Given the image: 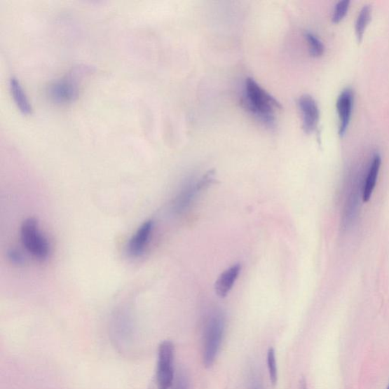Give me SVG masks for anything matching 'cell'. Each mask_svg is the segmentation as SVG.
<instances>
[{
    "instance_id": "14",
    "label": "cell",
    "mask_w": 389,
    "mask_h": 389,
    "mask_svg": "<svg viewBox=\"0 0 389 389\" xmlns=\"http://www.w3.org/2000/svg\"><path fill=\"white\" fill-rule=\"evenodd\" d=\"M306 39L309 43L312 55L313 57L322 56L325 50L323 43L311 32H307L306 34Z\"/></svg>"
},
{
    "instance_id": "1",
    "label": "cell",
    "mask_w": 389,
    "mask_h": 389,
    "mask_svg": "<svg viewBox=\"0 0 389 389\" xmlns=\"http://www.w3.org/2000/svg\"><path fill=\"white\" fill-rule=\"evenodd\" d=\"M245 99L248 109L260 121L269 126L275 125V110L282 109V104L251 78L246 80Z\"/></svg>"
},
{
    "instance_id": "7",
    "label": "cell",
    "mask_w": 389,
    "mask_h": 389,
    "mask_svg": "<svg viewBox=\"0 0 389 389\" xmlns=\"http://www.w3.org/2000/svg\"><path fill=\"white\" fill-rule=\"evenodd\" d=\"M303 116V129L306 133H311L318 128L320 110L313 97L309 95L301 96L298 102Z\"/></svg>"
},
{
    "instance_id": "6",
    "label": "cell",
    "mask_w": 389,
    "mask_h": 389,
    "mask_svg": "<svg viewBox=\"0 0 389 389\" xmlns=\"http://www.w3.org/2000/svg\"><path fill=\"white\" fill-rule=\"evenodd\" d=\"M153 229V222L151 220L144 222L132 235L128 244V253L130 257H141L149 245Z\"/></svg>"
},
{
    "instance_id": "16",
    "label": "cell",
    "mask_w": 389,
    "mask_h": 389,
    "mask_svg": "<svg viewBox=\"0 0 389 389\" xmlns=\"http://www.w3.org/2000/svg\"><path fill=\"white\" fill-rule=\"evenodd\" d=\"M350 5L349 0H341L339 1L332 13V20L334 22H339L346 15Z\"/></svg>"
},
{
    "instance_id": "11",
    "label": "cell",
    "mask_w": 389,
    "mask_h": 389,
    "mask_svg": "<svg viewBox=\"0 0 389 389\" xmlns=\"http://www.w3.org/2000/svg\"><path fill=\"white\" fill-rule=\"evenodd\" d=\"M381 157L376 155L372 163H371L364 185L363 192H362V198H363L364 203L369 202L371 196H372L376 184L380 166H381Z\"/></svg>"
},
{
    "instance_id": "9",
    "label": "cell",
    "mask_w": 389,
    "mask_h": 389,
    "mask_svg": "<svg viewBox=\"0 0 389 389\" xmlns=\"http://www.w3.org/2000/svg\"><path fill=\"white\" fill-rule=\"evenodd\" d=\"M77 87L69 80H62L50 88V95L54 102L69 103L77 97Z\"/></svg>"
},
{
    "instance_id": "19",
    "label": "cell",
    "mask_w": 389,
    "mask_h": 389,
    "mask_svg": "<svg viewBox=\"0 0 389 389\" xmlns=\"http://www.w3.org/2000/svg\"><path fill=\"white\" fill-rule=\"evenodd\" d=\"M299 389H308V388H307L306 380L304 377L301 379Z\"/></svg>"
},
{
    "instance_id": "5",
    "label": "cell",
    "mask_w": 389,
    "mask_h": 389,
    "mask_svg": "<svg viewBox=\"0 0 389 389\" xmlns=\"http://www.w3.org/2000/svg\"><path fill=\"white\" fill-rule=\"evenodd\" d=\"M214 180V173L212 171L209 172L203 178L198 180V182H191L186 184L177 196L174 203V212L180 214L184 212L191 205L197 193L202 191L203 189L209 186Z\"/></svg>"
},
{
    "instance_id": "20",
    "label": "cell",
    "mask_w": 389,
    "mask_h": 389,
    "mask_svg": "<svg viewBox=\"0 0 389 389\" xmlns=\"http://www.w3.org/2000/svg\"><path fill=\"white\" fill-rule=\"evenodd\" d=\"M388 389H389V386H388Z\"/></svg>"
},
{
    "instance_id": "13",
    "label": "cell",
    "mask_w": 389,
    "mask_h": 389,
    "mask_svg": "<svg viewBox=\"0 0 389 389\" xmlns=\"http://www.w3.org/2000/svg\"><path fill=\"white\" fill-rule=\"evenodd\" d=\"M371 15H372V8L370 6L366 5L362 8L355 25L356 35L359 42L363 39L367 26L371 20Z\"/></svg>"
},
{
    "instance_id": "17",
    "label": "cell",
    "mask_w": 389,
    "mask_h": 389,
    "mask_svg": "<svg viewBox=\"0 0 389 389\" xmlns=\"http://www.w3.org/2000/svg\"><path fill=\"white\" fill-rule=\"evenodd\" d=\"M8 258L14 265H22L25 261L22 253L15 249L8 251Z\"/></svg>"
},
{
    "instance_id": "3",
    "label": "cell",
    "mask_w": 389,
    "mask_h": 389,
    "mask_svg": "<svg viewBox=\"0 0 389 389\" xmlns=\"http://www.w3.org/2000/svg\"><path fill=\"white\" fill-rule=\"evenodd\" d=\"M22 245L30 254L39 261L46 260L50 254V244L41 233L37 220L26 219L21 227Z\"/></svg>"
},
{
    "instance_id": "15",
    "label": "cell",
    "mask_w": 389,
    "mask_h": 389,
    "mask_svg": "<svg viewBox=\"0 0 389 389\" xmlns=\"http://www.w3.org/2000/svg\"><path fill=\"white\" fill-rule=\"evenodd\" d=\"M267 362L270 381L275 385L278 382V368L276 363L275 351L274 348H270L268 350Z\"/></svg>"
},
{
    "instance_id": "2",
    "label": "cell",
    "mask_w": 389,
    "mask_h": 389,
    "mask_svg": "<svg viewBox=\"0 0 389 389\" xmlns=\"http://www.w3.org/2000/svg\"><path fill=\"white\" fill-rule=\"evenodd\" d=\"M225 329L224 315L215 313L207 320L204 332L203 364L205 367H211L219 354Z\"/></svg>"
},
{
    "instance_id": "4",
    "label": "cell",
    "mask_w": 389,
    "mask_h": 389,
    "mask_svg": "<svg viewBox=\"0 0 389 389\" xmlns=\"http://www.w3.org/2000/svg\"><path fill=\"white\" fill-rule=\"evenodd\" d=\"M175 346L170 341L161 343L158 348L156 383L158 389H170L175 379Z\"/></svg>"
},
{
    "instance_id": "18",
    "label": "cell",
    "mask_w": 389,
    "mask_h": 389,
    "mask_svg": "<svg viewBox=\"0 0 389 389\" xmlns=\"http://www.w3.org/2000/svg\"><path fill=\"white\" fill-rule=\"evenodd\" d=\"M188 379L185 375H180L175 389H189Z\"/></svg>"
},
{
    "instance_id": "8",
    "label": "cell",
    "mask_w": 389,
    "mask_h": 389,
    "mask_svg": "<svg viewBox=\"0 0 389 389\" xmlns=\"http://www.w3.org/2000/svg\"><path fill=\"white\" fill-rule=\"evenodd\" d=\"M353 99L354 95L349 88L343 90L338 97L336 107L340 119V135L345 134L348 129L352 111Z\"/></svg>"
},
{
    "instance_id": "10",
    "label": "cell",
    "mask_w": 389,
    "mask_h": 389,
    "mask_svg": "<svg viewBox=\"0 0 389 389\" xmlns=\"http://www.w3.org/2000/svg\"><path fill=\"white\" fill-rule=\"evenodd\" d=\"M240 270V264L233 265L219 276L215 283V292L219 296L224 298L228 296L238 278Z\"/></svg>"
},
{
    "instance_id": "12",
    "label": "cell",
    "mask_w": 389,
    "mask_h": 389,
    "mask_svg": "<svg viewBox=\"0 0 389 389\" xmlns=\"http://www.w3.org/2000/svg\"><path fill=\"white\" fill-rule=\"evenodd\" d=\"M10 88L14 102L21 113L24 115L31 114V104L20 81L15 78H12L10 81Z\"/></svg>"
}]
</instances>
